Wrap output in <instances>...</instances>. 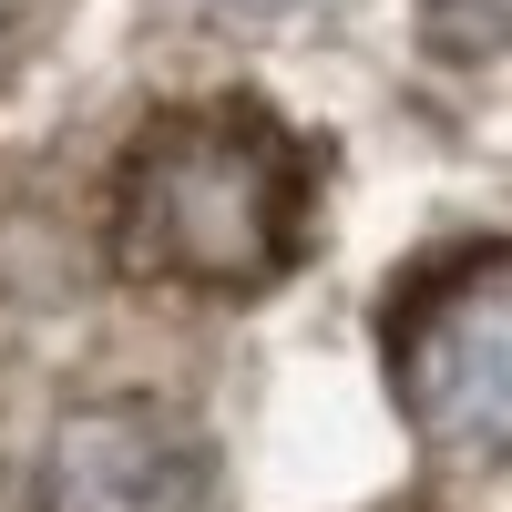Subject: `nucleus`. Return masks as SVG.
<instances>
[{
    "label": "nucleus",
    "mask_w": 512,
    "mask_h": 512,
    "mask_svg": "<svg viewBox=\"0 0 512 512\" xmlns=\"http://www.w3.org/2000/svg\"><path fill=\"white\" fill-rule=\"evenodd\" d=\"M308 236V154L256 103L164 113L123 154L113 185V256L154 287L246 297L267 287Z\"/></svg>",
    "instance_id": "f257e3e1"
},
{
    "label": "nucleus",
    "mask_w": 512,
    "mask_h": 512,
    "mask_svg": "<svg viewBox=\"0 0 512 512\" xmlns=\"http://www.w3.org/2000/svg\"><path fill=\"white\" fill-rule=\"evenodd\" d=\"M390 379L441 461H512V256H461L410 297Z\"/></svg>",
    "instance_id": "f03ea898"
},
{
    "label": "nucleus",
    "mask_w": 512,
    "mask_h": 512,
    "mask_svg": "<svg viewBox=\"0 0 512 512\" xmlns=\"http://www.w3.org/2000/svg\"><path fill=\"white\" fill-rule=\"evenodd\" d=\"M41 512H216V461L154 400H93L52 431Z\"/></svg>",
    "instance_id": "7ed1b4c3"
},
{
    "label": "nucleus",
    "mask_w": 512,
    "mask_h": 512,
    "mask_svg": "<svg viewBox=\"0 0 512 512\" xmlns=\"http://www.w3.org/2000/svg\"><path fill=\"white\" fill-rule=\"evenodd\" d=\"M420 31L451 62H492V52H512V0H420Z\"/></svg>",
    "instance_id": "20e7f679"
}]
</instances>
